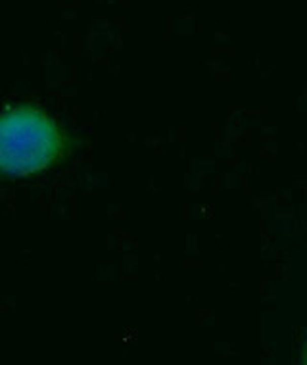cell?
Returning <instances> with one entry per match:
<instances>
[{
  "label": "cell",
  "instance_id": "cell-1",
  "mask_svg": "<svg viewBox=\"0 0 307 365\" xmlns=\"http://www.w3.org/2000/svg\"><path fill=\"white\" fill-rule=\"evenodd\" d=\"M65 150L58 123L33 106L8 108L2 117V171L29 177L52 167Z\"/></svg>",
  "mask_w": 307,
  "mask_h": 365
},
{
  "label": "cell",
  "instance_id": "cell-2",
  "mask_svg": "<svg viewBox=\"0 0 307 365\" xmlns=\"http://www.w3.org/2000/svg\"><path fill=\"white\" fill-rule=\"evenodd\" d=\"M305 365H307V363H305Z\"/></svg>",
  "mask_w": 307,
  "mask_h": 365
}]
</instances>
